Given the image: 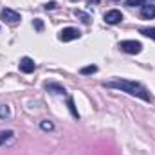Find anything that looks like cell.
Instances as JSON below:
<instances>
[{"mask_svg": "<svg viewBox=\"0 0 155 155\" xmlns=\"http://www.w3.org/2000/svg\"><path fill=\"white\" fill-rule=\"evenodd\" d=\"M105 87H108V88H117V90H123V92H128L130 96H137V97H141V99H144V101H152L148 90H146L143 85L135 83V81L117 79V81H108V83H105Z\"/></svg>", "mask_w": 155, "mask_h": 155, "instance_id": "1", "label": "cell"}, {"mask_svg": "<svg viewBox=\"0 0 155 155\" xmlns=\"http://www.w3.org/2000/svg\"><path fill=\"white\" fill-rule=\"evenodd\" d=\"M119 47H121V51H124L128 54H139L141 49H143V45L135 40H124V41L119 43Z\"/></svg>", "mask_w": 155, "mask_h": 155, "instance_id": "2", "label": "cell"}, {"mask_svg": "<svg viewBox=\"0 0 155 155\" xmlns=\"http://www.w3.org/2000/svg\"><path fill=\"white\" fill-rule=\"evenodd\" d=\"M0 18L4 20V22H7V24H18L22 18H20V15L16 13V11H13V9H2V13H0Z\"/></svg>", "mask_w": 155, "mask_h": 155, "instance_id": "3", "label": "cell"}, {"mask_svg": "<svg viewBox=\"0 0 155 155\" xmlns=\"http://www.w3.org/2000/svg\"><path fill=\"white\" fill-rule=\"evenodd\" d=\"M81 36V33L78 31L76 27H65L61 33H60V40L61 41H71V40H78Z\"/></svg>", "mask_w": 155, "mask_h": 155, "instance_id": "4", "label": "cell"}, {"mask_svg": "<svg viewBox=\"0 0 155 155\" xmlns=\"http://www.w3.org/2000/svg\"><path fill=\"white\" fill-rule=\"evenodd\" d=\"M121 20H123V13L117 11V9H110V11L105 13V22L110 24V25H116V24H119Z\"/></svg>", "mask_w": 155, "mask_h": 155, "instance_id": "5", "label": "cell"}, {"mask_svg": "<svg viewBox=\"0 0 155 155\" xmlns=\"http://www.w3.org/2000/svg\"><path fill=\"white\" fill-rule=\"evenodd\" d=\"M35 69H36V65H35V61H33L31 58H27V56H25V58H22V60H20V71H22V72L31 74Z\"/></svg>", "mask_w": 155, "mask_h": 155, "instance_id": "6", "label": "cell"}, {"mask_svg": "<svg viewBox=\"0 0 155 155\" xmlns=\"http://www.w3.org/2000/svg\"><path fill=\"white\" fill-rule=\"evenodd\" d=\"M141 16L146 18V20L155 18V4H144V5L141 7Z\"/></svg>", "mask_w": 155, "mask_h": 155, "instance_id": "7", "label": "cell"}, {"mask_svg": "<svg viewBox=\"0 0 155 155\" xmlns=\"http://www.w3.org/2000/svg\"><path fill=\"white\" fill-rule=\"evenodd\" d=\"M139 33L144 35V36H148V38L155 40V27H143V29H139Z\"/></svg>", "mask_w": 155, "mask_h": 155, "instance_id": "8", "label": "cell"}, {"mask_svg": "<svg viewBox=\"0 0 155 155\" xmlns=\"http://www.w3.org/2000/svg\"><path fill=\"white\" fill-rule=\"evenodd\" d=\"M45 87H47V90H54L56 94H65V88L60 87V85H56V83H47Z\"/></svg>", "mask_w": 155, "mask_h": 155, "instance_id": "9", "label": "cell"}, {"mask_svg": "<svg viewBox=\"0 0 155 155\" xmlns=\"http://www.w3.org/2000/svg\"><path fill=\"white\" fill-rule=\"evenodd\" d=\"M74 15H76L78 18H81V22H83V24H90V16H88L87 13H83V11L76 9V11H74Z\"/></svg>", "mask_w": 155, "mask_h": 155, "instance_id": "10", "label": "cell"}, {"mask_svg": "<svg viewBox=\"0 0 155 155\" xmlns=\"http://www.w3.org/2000/svg\"><path fill=\"white\" fill-rule=\"evenodd\" d=\"M9 116H11L9 107H7V105H0V119H7Z\"/></svg>", "mask_w": 155, "mask_h": 155, "instance_id": "11", "label": "cell"}, {"mask_svg": "<svg viewBox=\"0 0 155 155\" xmlns=\"http://www.w3.org/2000/svg\"><path fill=\"white\" fill-rule=\"evenodd\" d=\"M79 72H81L83 76H87V74H94V72H97V67H96V65H88V67H83Z\"/></svg>", "mask_w": 155, "mask_h": 155, "instance_id": "12", "label": "cell"}, {"mask_svg": "<svg viewBox=\"0 0 155 155\" xmlns=\"http://www.w3.org/2000/svg\"><path fill=\"white\" fill-rule=\"evenodd\" d=\"M9 137H13V132H11V130H2V132H0V144L5 143Z\"/></svg>", "mask_w": 155, "mask_h": 155, "instance_id": "13", "label": "cell"}, {"mask_svg": "<svg viewBox=\"0 0 155 155\" xmlns=\"http://www.w3.org/2000/svg\"><path fill=\"white\" fill-rule=\"evenodd\" d=\"M67 103H69V108H71V112H72V116L76 117H79V114H78V110H76V107H74V99H72V97H69V99H67Z\"/></svg>", "mask_w": 155, "mask_h": 155, "instance_id": "14", "label": "cell"}, {"mask_svg": "<svg viewBox=\"0 0 155 155\" xmlns=\"http://www.w3.org/2000/svg\"><path fill=\"white\" fill-rule=\"evenodd\" d=\"M144 4H146L144 0H126V5H128V7H135V5H141V7H143Z\"/></svg>", "mask_w": 155, "mask_h": 155, "instance_id": "15", "label": "cell"}, {"mask_svg": "<svg viewBox=\"0 0 155 155\" xmlns=\"http://www.w3.org/2000/svg\"><path fill=\"white\" fill-rule=\"evenodd\" d=\"M40 126H41V130H45V132H51V130L54 128V124H52L51 121H41V124H40Z\"/></svg>", "mask_w": 155, "mask_h": 155, "instance_id": "16", "label": "cell"}, {"mask_svg": "<svg viewBox=\"0 0 155 155\" xmlns=\"http://www.w3.org/2000/svg\"><path fill=\"white\" fill-rule=\"evenodd\" d=\"M56 5H58L56 2H47V4H45V9H47V11H49V9H56Z\"/></svg>", "mask_w": 155, "mask_h": 155, "instance_id": "17", "label": "cell"}, {"mask_svg": "<svg viewBox=\"0 0 155 155\" xmlns=\"http://www.w3.org/2000/svg\"><path fill=\"white\" fill-rule=\"evenodd\" d=\"M35 27H36V31H41L43 29V22L41 20H35Z\"/></svg>", "mask_w": 155, "mask_h": 155, "instance_id": "18", "label": "cell"}, {"mask_svg": "<svg viewBox=\"0 0 155 155\" xmlns=\"http://www.w3.org/2000/svg\"><path fill=\"white\" fill-rule=\"evenodd\" d=\"M97 2H99V0H88V4H90V5H92V4H97Z\"/></svg>", "mask_w": 155, "mask_h": 155, "instance_id": "19", "label": "cell"}]
</instances>
